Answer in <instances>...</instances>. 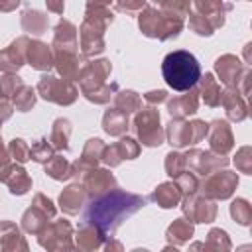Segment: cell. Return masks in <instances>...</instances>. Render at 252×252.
I'll list each match as a JSON object with an SVG mask.
<instances>
[{"label": "cell", "mask_w": 252, "mask_h": 252, "mask_svg": "<svg viewBox=\"0 0 252 252\" xmlns=\"http://www.w3.org/2000/svg\"><path fill=\"white\" fill-rule=\"evenodd\" d=\"M144 207V199L128 193L114 191L110 195H104L91 203L89 211L85 213V220L96 222L102 230H116L124 219H128L132 213Z\"/></svg>", "instance_id": "6da1fadb"}, {"label": "cell", "mask_w": 252, "mask_h": 252, "mask_svg": "<svg viewBox=\"0 0 252 252\" xmlns=\"http://www.w3.org/2000/svg\"><path fill=\"white\" fill-rule=\"evenodd\" d=\"M161 75L173 91H189L201 79V65L197 57L187 49H175L163 57Z\"/></svg>", "instance_id": "7a4b0ae2"}]
</instances>
